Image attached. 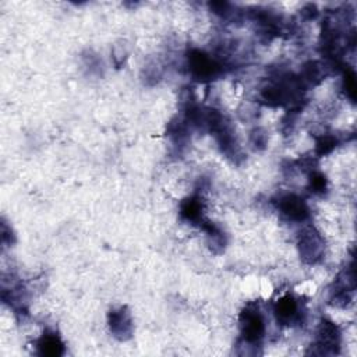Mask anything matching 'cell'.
Here are the masks:
<instances>
[{
    "mask_svg": "<svg viewBox=\"0 0 357 357\" xmlns=\"http://www.w3.org/2000/svg\"><path fill=\"white\" fill-rule=\"evenodd\" d=\"M187 64L191 77L199 82L212 81L223 73V66L211 54L199 49L190 50L187 56Z\"/></svg>",
    "mask_w": 357,
    "mask_h": 357,
    "instance_id": "1",
    "label": "cell"
},
{
    "mask_svg": "<svg viewBox=\"0 0 357 357\" xmlns=\"http://www.w3.org/2000/svg\"><path fill=\"white\" fill-rule=\"evenodd\" d=\"M241 337L248 344H258L265 335V321L258 307L248 304L240 312Z\"/></svg>",
    "mask_w": 357,
    "mask_h": 357,
    "instance_id": "2",
    "label": "cell"
},
{
    "mask_svg": "<svg viewBox=\"0 0 357 357\" xmlns=\"http://www.w3.org/2000/svg\"><path fill=\"white\" fill-rule=\"evenodd\" d=\"M298 250L304 262L315 264L322 258L324 240L321 234L311 226L305 227L298 237Z\"/></svg>",
    "mask_w": 357,
    "mask_h": 357,
    "instance_id": "3",
    "label": "cell"
},
{
    "mask_svg": "<svg viewBox=\"0 0 357 357\" xmlns=\"http://www.w3.org/2000/svg\"><path fill=\"white\" fill-rule=\"evenodd\" d=\"M340 344V332L339 328L328 319H322L315 339V347L319 349V354H333L337 353Z\"/></svg>",
    "mask_w": 357,
    "mask_h": 357,
    "instance_id": "4",
    "label": "cell"
},
{
    "mask_svg": "<svg viewBox=\"0 0 357 357\" xmlns=\"http://www.w3.org/2000/svg\"><path fill=\"white\" fill-rule=\"evenodd\" d=\"M278 209L289 220L304 222L310 216V209L307 202L296 194H284L278 199Z\"/></svg>",
    "mask_w": 357,
    "mask_h": 357,
    "instance_id": "5",
    "label": "cell"
},
{
    "mask_svg": "<svg viewBox=\"0 0 357 357\" xmlns=\"http://www.w3.org/2000/svg\"><path fill=\"white\" fill-rule=\"evenodd\" d=\"M273 314L276 321L282 325H293L301 319L298 301L291 294H284L275 301Z\"/></svg>",
    "mask_w": 357,
    "mask_h": 357,
    "instance_id": "6",
    "label": "cell"
},
{
    "mask_svg": "<svg viewBox=\"0 0 357 357\" xmlns=\"http://www.w3.org/2000/svg\"><path fill=\"white\" fill-rule=\"evenodd\" d=\"M110 332L119 340H126L132 333V319L126 307L112 310L107 317Z\"/></svg>",
    "mask_w": 357,
    "mask_h": 357,
    "instance_id": "7",
    "label": "cell"
},
{
    "mask_svg": "<svg viewBox=\"0 0 357 357\" xmlns=\"http://www.w3.org/2000/svg\"><path fill=\"white\" fill-rule=\"evenodd\" d=\"M180 215L183 219L192 225H199L204 216V201L199 195H192L181 201L180 204Z\"/></svg>",
    "mask_w": 357,
    "mask_h": 357,
    "instance_id": "8",
    "label": "cell"
},
{
    "mask_svg": "<svg viewBox=\"0 0 357 357\" xmlns=\"http://www.w3.org/2000/svg\"><path fill=\"white\" fill-rule=\"evenodd\" d=\"M38 354L57 357L64 353V343L56 332H45L36 342Z\"/></svg>",
    "mask_w": 357,
    "mask_h": 357,
    "instance_id": "9",
    "label": "cell"
},
{
    "mask_svg": "<svg viewBox=\"0 0 357 357\" xmlns=\"http://www.w3.org/2000/svg\"><path fill=\"white\" fill-rule=\"evenodd\" d=\"M310 190L315 194H322L326 190V177L321 172L314 170L310 174Z\"/></svg>",
    "mask_w": 357,
    "mask_h": 357,
    "instance_id": "10",
    "label": "cell"
},
{
    "mask_svg": "<svg viewBox=\"0 0 357 357\" xmlns=\"http://www.w3.org/2000/svg\"><path fill=\"white\" fill-rule=\"evenodd\" d=\"M337 141L335 137H331V135H322L321 138H318L317 141V153L324 156L326 153H329L331 151L335 149Z\"/></svg>",
    "mask_w": 357,
    "mask_h": 357,
    "instance_id": "11",
    "label": "cell"
},
{
    "mask_svg": "<svg viewBox=\"0 0 357 357\" xmlns=\"http://www.w3.org/2000/svg\"><path fill=\"white\" fill-rule=\"evenodd\" d=\"M343 82H344V89H346L347 96L351 100H354V98H356V75H354V73L350 70L346 71Z\"/></svg>",
    "mask_w": 357,
    "mask_h": 357,
    "instance_id": "12",
    "label": "cell"
}]
</instances>
